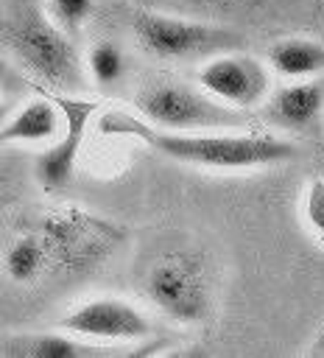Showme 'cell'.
Wrapping results in <instances>:
<instances>
[{"instance_id": "6da1fadb", "label": "cell", "mask_w": 324, "mask_h": 358, "mask_svg": "<svg viewBox=\"0 0 324 358\" xmlns=\"http://www.w3.org/2000/svg\"><path fill=\"white\" fill-rule=\"evenodd\" d=\"M101 131L112 137H134L179 165H193L204 171H257L282 165L296 157V143L279 134L243 129L170 131L126 109L103 112Z\"/></svg>"}, {"instance_id": "7a4b0ae2", "label": "cell", "mask_w": 324, "mask_h": 358, "mask_svg": "<svg viewBox=\"0 0 324 358\" xmlns=\"http://www.w3.org/2000/svg\"><path fill=\"white\" fill-rule=\"evenodd\" d=\"M0 50L56 92H81L87 87L84 56L47 11L34 0H8L0 6Z\"/></svg>"}, {"instance_id": "3957f363", "label": "cell", "mask_w": 324, "mask_h": 358, "mask_svg": "<svg viewBox=\"0 0 324 358\" xmlns=\"http://www.w3.org/2000/svg\"><path fill=\"white\" fill-rule=\"evenodd\" d=\"M142 296L176 324H201L215 308L212 268L196 249H165L142 271Z\"/></svg>"}, {"instance_id": "277c9868", "label": "cell", "mask_w": 324, "mask_h": 358, "mask_svg": "<svg viewBox=\"0 0 324 358\" xmlns=\"http://www.w3.org/2000/svg\"><path fill=\"white\" fill-rule=\"evenodd\" d=\"M131 36L142 53L156 62H204L215 53L240 48V34L190 17L154 8L131 11Z\"/></svg>"}, {"instance_id": "5b68a950", "label": "cell", "mask_w": 324, "mask_h": 358, "mask_svg": "<svg viewBox=\"0 0 324 358\" xmlns=\"http://www.w3.org/2000/svg\"><path fill=\"white\" fill-rule=\"evenodd\" d=\"M134 112L148 123L170 131H209L243 126L237 109L223 106L198 84L182 78H156L145 84L134 95Z\"/></svg>"}, {"instance_id": "8992f818", "label": "cell", "mask_w": 324, "mask_h": 358, "mask_svg": "<svg viewBox=\"0 0 324 358\" xmlns=\"http://www.w3.org/2000/svg\"><path fill=\"white\" fill-rule=\"evenodd\" d=\"M34 229L47 249L50 271L59 268L64 274H78L98 266L123 241V229L117 224L75 207L45 213Z\"/></svg>"}, {"instance_id": "52a82bcc", "label": "cell", "mask_w": 324, "mask_h": 358, "mask_svg": "<svg viewBox=\"0 0 324 358\" xmlns=\"http://www.w3.org/2000/svg\"><path fill=\"white\" fill-rule=\"evenodd\" d=\"M271 76L274 73L268 62L232 48L204 59L196 70V84L223 106L249 112L265 103L271 92Z\"/></svg>"}, {"instance_id": "ba28073f", "label": "cell", "mask_w": 324, "mask_h": 358, "mask_svg": "<svg viewBox=\"0 0 324 358\" xmlns=\"http://www.w3.org/2000/svg\"><path fill=\"white\" fill-rule=\"evenodd\" d=\"M53 98L61 109V129L47 143V148L36 157V165H34L36 182L47 193H59L73 182L92 115L98 112V103L92 98H84L75 92H56Z\"/></svg>"}, {"instance_id": "9c48e42d", "label": "cell", "mask_w": 324, "mask_h": 358, "mask_svg": "<svg viewBox=\"0 0 324 358\" xmlns=\"http://www.w3.org/2000/svg\"><path fill=\"white\" fill-rule=\"evenodd\" d=\"M61 327L73 336L98 341V344H137L154 333L151 316L123 296H92L70 308L61 319Z\"/></svg>"}, {"instance_id": "30bf717a", "label": "cell", "mask_w": 324, "mask_h": 358, "mask_svg": "<svg viewBox=\"0 0 324 358\" xmlns=\"http://www.w3.org/2000/svg\"><path fill=\"white\" fill-rule=\"evenodd\" d=\"M265 120L285 134L316 131L324 120V76L285 81L263 103Z\"/></svg>"}, {"instance_id": "8fae6325", "label": "cell", "mask_w": 324, "mask_h": 358, "mask_svg": "<svg viewBox=\"0 0 324 358\" xmlns=\"http://www.w3.org/2000/svg\"><path fill=\"white\" fill-rule=\"evenodd\" d=\"M123 352L131 355L137 350L98 344L89 338L73 336L64 327L0 336V355H8V358H103V355H123Z\"/></svg>"}, {"instance_id": "7c38bea8", "label": "cell", "mask_w": 324, "mask_h": 358, "mask_svg": "<svg viewBox=\"0 0 324 358\" xmlns=\"http://www.w3.org/2000/svg\"><path fill=\"white\" fill-rule=\"evenodd\" d=\"M59 129H61V109L56 98L39 95L25 101L14 115H8L0 123V148L50 143Z\"/></svg>"}, {"instance_id": "4fadbf2b", "label": "cell", "mask_w": 324, "mask_h": 358, "mask_svg": "<svg viewBox=\"0 0 324 358\" xmlns=\"http://www.w3.org/2000/svg\"><path fill=\"white\" fill-rule=\"evenodd\" d=\"M265 62L285 81L324 76V42L313 36H282L268 45Z\"/></svg>"}, {"instance_id": "5bb4252c", "label": "cell", "mask_w": 324, "mask_h": 358, "mask_svg": "<svg viewBox=\"0 0 324 358\" xmlns=\"http://www.w3.org/2000/svg\"><path fill=\"white\" fill-rule=\"evenodd\" d=\"M0 266H3V274L17 285H31L39 277H45L50 271V257L39 232L25 229L17 238H11L8 246L3 249Z\"/></svg>"}, {"instance_id": "9a60e30c", "label": "cell", "mask_w": 324, "mask_h": 358, "mask_svg": "<svg viewBox=\"0 0 324 358\" xmlns=\"http://www.w3.org/2000/svg\"><path fill=\"white\" fill-rule=\"evenodd\" d=\"M84 70L89 84H95L98 90H115L128 76V56L117 42L98 39L84 53Z\"/></svg>"}, {"instance_id": "2e32d148", "label": "cell", "mask_w": 324, "mask_h": 358, "mask_svg": "<svg viewBox=\"0 0 324 358\" xmlns=\"http://www.w3.org/2000/svg\"><path fill=\"white\" fill-rule=\"evenodd\" d=\"M95 0H45V11L50 14V20L78 42L87 20L92 17Z\"/></svg>"}, {"instance_id": "e0dca14e", "label": "cell", "mask_w": 324, "mask_h": 358, "mask_svg": "<svg viewBox=\"0 0 324 358\" xmlns=\"http://www.w3.org/2000/svg\"><path fill=\"white\" fill-rule=\"evenodd\" d=\"M302 221L324 243V173L321 171L310 176L302 190Z\"/></svg>"}, {"instance_id": "ac0fdd59", "label": "cell", "mask_w": 324, "mask_h": 358, "mask_svg": "<svg viewBox=\"0 0 324 358\" xmlns=\"http://www.w3.org/2000/svg\"><path fill=\"white\" fill-rule=\"evenodd\" d=\"M20 84H22V76H20L17 64L0 50V90L8 92V90H17Z\"/></svg>"}, {"instance_id": "d6986e66", "label": "cell", "mask_w": 324, "mask_h": 358, "mask_svg": "<svg viewBox=\"0 0 324 358\" xmlns=\"http://www.w3.org/2000/svg\"><path fill=\"white\" fill-rule=\"evenodd\" d=\"M3 117H6V101H3V90H0V123H3Z\"/></svg>"}, {"instance_id": "ffe728a7", "label": "cell", "mask_w": 324, "mask_h": 358, "mask_svg": "<svg viewBox=\"0 0 324 358\" xmlns=\"http://www.w3.org/2000/svg\"><path fill=\"white\" fill-rule=\"evenodd\" d=\"M321 173H324V165H321Z\"/></svg>"}]
</instances>
